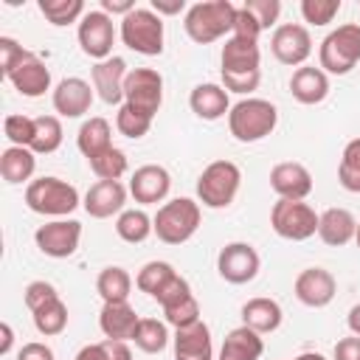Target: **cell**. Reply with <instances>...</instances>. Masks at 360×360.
<instances>
[{"label":"cell","mask_w":360,"mask_h":360,"mask_svg":"<svg viewBox=\"0 0 360 360\" xmlns=\"http://www.w3.org/2000/svg\"><path fill=\"white\" fill-rule=\"evenodd\" d=\"M236 8L231 0H202L186 8L183 17V28L188 34L191 42L197 45H211L217 39H222L225 34H233V20H236Z\"/></svg>","instance_id":"1"},{"label":"cell","mask_w":360,"mask_h":360,"mask_svg":"<svg viewBox=\"0 0 360 360\" xmlns=\"http://www.w3.org/2000/svg\"><path fill=\"white\" fill-rule=\"evenodd\" d=\"M278 124V110L267 98H239L228 112V129L239 143H256L267 138Z\"/></svg>","instance_id":"2"},{"label":"cell","mask_w":360,"mask_h":360,"mask_svg":"<svg viewBox=\"0 0 360 360\" xmlns=\"http://www.w3.org/2000/svg\"><path fill=\"white\" fill-rule=\"evenodd\" d=\"M79 191L76 186H70L68 180L62 177H37L25 186V205L34 211V214H42V217H56V219H65L68 214H73L79 208Z\"/></svg>","instance_id":"3"},{"label":"cell","mask_w":360,"mask_h":360,"mask_svg":"<svg viewBox=\"0 0 360 360\" xmlns=\"http://www.w3.org/2000/svg\"><path fill=\"white\" fill-rule=\"evenodd\" d=\"M318 68L329 76H346L360 62V22H343L321 39Z\"/></svg>","instance_id":"4"},{"label":"cell","mask_w":360,"mask_h":360,"mask_svg":"<svg viewBox=\"0 0 360 360\" xmlns=\"http://www.w3.org/2000/svg\"><path fill=\"white\" fill-rule=\"evenodd\" d=\"M200 217H202L200 202H194L191 197H174V200L163 202L158 208V214L152 217L155 236L163 245H183L197 233Z\"/></svg>","instance_id":"5"},{"label":"cell","mask_w":360,"mask_h":360,"mask_svg":"<svg viewBox=\"0 0 360 360\" xmlns=\"http://www.w3.org/2000/svg\"><path fill=\"white\" fill-rule=\"evenodd\" d=\"M242 186V169L233 160H214L197 177V200L205 208H228Z\"/></svg>","instance_id":"6"},{"label":"cell","mask_w":360,"mask_h":360,"mask_svg":"<svg viewBox=\"0 0 360 360\" xmlns=\"http://www.w3.org/2000/svg\"><path fill=\"white\" fill-rule=\"evenodd\" d=\"M121 42L141 53V56H160L163 53V17L152 8H135L121 17Z\"/></svg>","instance_id":"7"},{"label":"cell","mask_w":360,"mask_h":360,"mask_svg":"<svg viewBox=\"0 0 360 360\" xmlns=\"http://www.w3.org/2000/svg\"><path fill=\"white\" fill-rule=\"evenodd\" d=\"M318 219L315 208L304 200H276L270 208V228L290 242H304L318 233Z\"/></svg>","instance_id":"8"},{"label":"cell","mask_w":360,"mask_h":360,"mask_svg":"<svg viewBox=\"0 0 360 360\" xmlns=\"http://www.w3.org/2000/svg\"><path fill=\"white\" fill-rule=\"evenodd\" d=\"M124 104L155 118L163 104V76L155 68H132L124 82Z\"/></svg>","instance_id":"9"},{"label":"cell","mask_w":360,"mask_h":360,"mask_svg":"<svg viewBox=\"0 0 360 360\" xmlns=\"http://www.w3.org/2000/svg\"><path fill=\"white\" fill-rule=\"evenodd\" d=\"M155 301L160 304L166 323L174 326V329L191 326V323L200 321V301H197V295L191 292V284H188L180 273L160 290V295H158Z\"/></svg>","instance_id":"10"},{"label":"cell","mask_w":360,"mask_h":360,"mask_svg":"<svg viewBox=\"0 0 360 360\" xmlns=\"http://www.w3.org/2000/svg\"><path fill=\"white\" fill-rule=\"evenodd\" d=\"M76 39H79V48L84 56H90L93 62H104L112 56V42H115V25H112V17L104 14L101 8L96 11H87L79 22V31H76Z\"/></svg>","instance_id":"11"},{"label":"cell","mask_w":360,"mask_h":360,"mask_svg":"<svg viewBox=\"0 0 360 360\" xmlns=\"http://www.w3.org/2000/svg\"><path fill=\"white\" fill-rule=\"evenodd\" d=\"M34 242L39 248V253H45L48 259H68L79 250L82 242V222L76 219H53L37 228Z\"/></svg>","instance_id":"12"},{"label":"cell","mask_w":360,"mask_h":360,"mask_svg":"<svg viewBox=\"0 0 360 360\" xmlns=\"http://www.w3.org/2000/svg\"><path fill=\"white\" fill-rule=\"evenodd\" d=\"M262 259L250 242H228L217 256V273L228 284H248L259 276Z\"/></svg>","instance_id":"13"},{"label":"cell","mask_w":360,"mask_h":360,"mask_svg":"<svg viewBox=\"0 0 360 360\" xmlns=\"http://www.w3.org/2000/svg\"><path fill=\"white\" fill-rule=\"evenodd\" d=\"M270 51L281 65L301 68L312 53V37L301 22H284L270 37Z\"/></svg>","instance_id":"14"},{"label":"cell","mask_w":360,"mask_h":360,"mask_svg":"<svg viewBox=\"0 0 360 360\" xmlns=\"http://www.w3.org/2000/svg\"><path fill=\"white\" fill-rule=\"evenodd\" d=\"M292 292L304 307L321 309V307L332 304V298L338 292V281L326 267H307V270H301L295 276Z\"/></svg>","instance_id":"15"},{"label":"cell","mask_w":360,"mask_h":360,"mask_svg":"<svg viewBox=\"0 0 360 360\" xmlns=\"http://www.w3.org/2000/svg\"><path fill=\"white\" fill-rule=\"evenodd\" d=\"M6 79L25 98H39V96H45L51 90V68L31 51H25V56L14 65V70Z\"/></svg>","instance_id":"16"},{"label":"cell","mask_w":360,"mask_h":360,"mask_svg":"<svg viewBox=\"0 0 360 360\" xmlns=\"http://www.w3.org/2000/svg\"><path fill=\"white\" fill-rule=\"evenodd\" d=\"M129 194L135 202L141 205H155V202H163L169 197V188H172V174L158 166V163H146V166H138L129 177Z\"/></svg>","instance_id":"17"},{"label":"cell","mask_w":360,"mask_h":360,"mask_svg":"<svg viewBox=\"0 0 360 360\" xmlns=\"http://www.w3.org/2000/svg\"><path fill=\"white\" fill-rule=\"evenodd\" d=\"M270 188L278 200H307L312 194V174L298 160H281L270 169Z\"/></svg>","instance_id":"18"},{"label":"cell","mask_w":360,"mask_h":360,"mask_svg":"<svg viewBox=\"0 0 360 360\" xmlns=\"http://www.w3.org/2000/svg\"><path fill=\"white\" fill-rule=\"evenodd\" d=\"M127 62L121 56H110L104 62H96L90 68V82H93V90L98 93V98L104 104H124V82H127Z\"/></svg>","instance_id":"19"},{"label":"cell","mask_w":360,"mask_h":360,"mask_svg":"<svg viewBox=\"0 0 360 360\" xmlns=\"http://www.w3.org/2000/svg\"><path fill=\"white\" fill-rule=\"evenodd\" d=\"M127 194H129V188H127L121 180H96V183L87 188L82 205H84V211H87L93 219H107V217L124 211Z\"/></svg>","instance_id":"20"},{"label":"cell","mask_w":360,"mask_h":360,"mask_svg":"<svg viewBox=\"0 0 360 360\" xmlns=\"http://www.w3.org/2000/svg\"><path fill=\"white\" fill-rule=\"evenodd\" d=\"M51 101L62 118H82L93 107V87L79 76H68L53 87Z\"/></svg>","instance_id":"21"},{"label":"cell","mask_w":360,"mask_h":360,"mask_svg":"<svg viewBox=\"0 0 360 360\" xmlns=\"http://www.w3.org/2000/svg\"><path fill=\"white\" fill-rule=\"evenodd\" d=\"M219 73H231V76H248V73H259L262 65V51L259 42L253 39H242V37H228L219 53Z\"/></svg>","instance_id":"22"},{"label":"cell","mask_w":360,"mask_h":360,"mask_svg":"<svg viewBox=\"0 0 360 360\" xmlns=\"http://www.w3.org/2000/svg\"><path fill=\"white\" fill-rule=\"evenodd\" d=\"M174 360H214V340L208 323L200 318L191 326L174 329Z\"/></svg>","instance_id":"23"},{"label":"cell","mask_w":360,"mask_h":360,"mask_svg":"<svg viewBox=\"0 0 360 360\" xmlns=\"http://www.w3.org/2000/svg\"><path fill=\"white\" fill-rule=\"evenodd\" d=\"M290 93H292V98L298 104H307V107L321 104L329 96V76L321 68L301 65L290 76Z\"/></svg>","instance_id":"24"},{"label":"cell","mask_w":360,"mask_h":360,"mask_svg":"<svg viewBox=\"0 0 360 360\" xmlns=\"http://www.w3.org/2000/svg\"><path fill=\"white\" fill-rule=\"evenodd\" d=\"M188 107L197 118L202 121H219L222 115L231 112V98H228V90L222 84H214V82H205V84H197L188 96Z\"/></svg>","instance_id":"25"},{"label":"cell","mask_w":360,"mask_h":360,"mask_svg":"<svg viewBox=\"0 0 360 360\" xmlns=\"http://www.w3.org/2000/svg\"><path fill=\"white\" fill-rule=\"evenodd\" d=\"M138 323H141V315L129 307V301H124V304H104L101 312H98V329L110 340H132Z\"/></svg>","instance_id":"26"},{"label":"cell","mask_w":360,"mask_h":360,"mask_svg":"<svg viewBox=\"0 0 360 360\" xmlns=\"http://www.w3.org/2000/svg\"><path fill=\"white\" fill-rule=\"evenodd\" d=\"M357 219L349 208H326L318 219V236L329 248H343L354 239Z\"/></svg>","instance_id":"27"},{"label":"cell","mask_w":360,"mask_h":360,"mask_svg":"<svg viewBox=\"0 0 360 360\" xmlns=\"http://www.w3.org/2000/svg\"><path fill=\"white\" fill-rule=\"evenodd\" d=\"M262 352H264L262 335L242 323V326H236L225 335L217 360H259Z\"/></svg>","instance_id":"28"},{"label":"cell","mask_w":360,"mask_h":360,"mask_svg":"<svg viewBox=\"0 0 360 360\" xmlns=\"http://www.w3.org/2000/svg\"><path fill=\"white\" fill-rule=\"evenodd\" d=\"M281 304L273 301V298H264V295H256V298H248L242 304V323L250 326L253 332L259 335H267V332H276L281 326Z\"/></svg>","instance_id":"29"},{"label":"cell","mask_w":360,"mask_h":360,"mask_svg":"<svg viewBox=\"0 0 360 360\" xmlns=\"http://www.w3.org/2000/svg\"><path fill=\"white\" fill-rule=\"evenodd\" d=\"M76 146H79V152L87 160H93L101 152H107L112 146V127H110V121L101 118V115H93V118L82 121V127L76 132Z\"/></svg>","instance_id":"30"},{"label":"cell","mask_w":360,"mask_h":360,"mask_svg":"<svg viewBox=\"0 0 360 360\" xmlns=\"http://www.w3.org/2000/svg\"><path fill=\"white\" fill-rule=\"evenodd\" d=\"M37 169V155L28 146H6L0 155V174L8 186L31 183Z\"/></svg>","instance_id":"31"},{"label":"cell","mask_w":360,"mask_h":360,"mask_svg":"<svg viewBox=\"0 0 360 360\" xmlns=\"http://www.w3.org/2000/svg\"><path fill=\"white\" fill-rule=\"evenodd\" d=\"M96 292L101 295L104 304H124V301H129V292H132V276L124 267L110 264L98 273Z\"/></svg>","instance_id":"32"},{"label":"cell","mask_w":360,"mask_h":360,"mask_svg":"<svg viewBox=\"0 0 360 360\" xmlns=\"http://www.w3.org/2000/svg\"><path fill=\"white\" fill-rule=\"evenodd\" d=\"M115 233L127 245H141L149 239V233H155V225L143 208H124L115 219Z\"/></svg>","instance_id":"33"},{"label":"cell","mask_w":360,"mask_h":360,"mask_svg":"<svg viewBox=\"0 0 360 360\" xmlns=\"http://www.w3.org/2000/svg\"><path fill=\"white\" fill-rule=\"evenodd\" d=\"M174 276H177V270H174L169 262L155 259V262H146V264L138 270V276H135V287H138L141 292H146L149 298H158L160 290H163Z\"/></svg>","instance_id":"34"},{"label":"cell","mask_w":360,"mask_h":360,"mask_svg":"<svg viewBox=\"0 0 360 360\" xmlns=\"http://www.w3.org/2000/svg\"><path fill=\"white\" fill-rule=\"evenodd\" d=\"M37 132H34V141H31V152L34 155H51L62 146V121L59 115H37Z\"/></svg>","instance_id":"35"},{"label":"cell","mask_w":360,"mask_h":360,"mask_svg":"<svg viewBox=\"0 0 360 360\" xmlns=\"http://www.w3.org/2000/svg\"><path fill=\"white\" fill-rule=\"evenodd\" d=\"M31 315H34L37 332L45 335V338H56V335H62L65 326H68V304H65L62 298H53V301L42 304V307H39L37 312H31Z\"/></svg>","instance_id":"36"},{"label":"cell","mask_w":360,"mask_h":360,"mask_svg":"<svg viewBox=\"0 0 360 360\" xmlns=\"http://www.w3.org/2000/svg\"><path fill=\"white\" fill-rule=\"evenodd\" d=\"M132 343L146 354H160L169 346V329L158 318H141V323L132 335Z\"/></svg>","instance_id":"37"},{"label":"cell","mask_w":360,"mask_h":360,"mask_svg":"<svg viewBox=\"0 0 360 360\" xmlns=\"http://www.w3.org/2000/svg\"><path fill=\"white\" fill-rule=\"evenodd\" d=\"M39 14L51 25L62 28V25H70V22H82V17L87 11H84L82 0H39Z\"/></svg>","instance_id":"38"},{"label":"cell","mask_w":360,"mask_h":360,"mask_svg":"<svg viewBox=\"0 0 360 360\" xmlns=\"http://www.w3.org/2000/svg\"><path fill=\"white\" fill-rule=\"evenodd\" d=\"M338 183L346 191L360 194V138H352L343 146V155L338 163Z\"/></svg>","instance_id":"39"},{"label":"cell","mask_w":360,"mask_h":360,"mask_svg":"<svg viewBox=\"0 0 360 360\" xmlns=\"http://www.w3.org/2000/svg\"><path fill=\"white\" fill-rule=\"evenodd\" d=\"M87 163H90V169H93V174L98 180H121L127 174V169H129L127 152L118 149V146H110L107 152H101L98 158H93Z\"/></svg>","instance_id":"40"},{"label":"cell","mask_w":360,"mask_h":360,"mask_svg":"<svg viewBox=\"0 0 360 360\" xmlns=\"http://www.w3.org/2000/svg\"><path fill=\"white\" fill-rule=\"evenodd\" d=\"M115 129L124 138L138 141V138H143L152 129V118L143 115V112H138V110H132V107H127V104H121L118 112H115Z\"/></svg>","instance_id":"41"},{"label":"cell","mask_w":360,"mask_h":360,"mask_svg":"<svg viewBox=\"0 0 360 360\" xmlns=\"http://www.w3.org/2000/svg\"><path fill=\"white\" fill-rule=\"evenodd\" d=\"M3 132L11 141V146H28L31 149V141H34V132H37V121L22 115V112H8L3 118Z\"/></svg>","instance_id":"42"},{"label":"cell","mask_w":360,"mask_h":360,"mask_svg":"<svg viewBox=\"0 0 360 360\" xmlns=\"http://www.w3.org/2000/svg\"><path fill=\"white\" fill-rule=\"evenodd\" d=\"M301 17L309 25H329L338 11H340V0H301Z\"/></svg>","instance_id":"43"},{"label":"cell","mask_w":360,"mask_h":360,"mask_svg":"<svg viewBox=\"0 0 360 360\" xmlns=\"http://www.w3.org/2000/svg\"><path fill=\"white\" fill-rule=\"evenodd\" d=\"M53 298H59L56 287H53L51 281H42V278L31 281V284L22 290V301H25V307H28L31 312H37L42 304H48V301H53Z\"/></svg>","instance_id":"44"},{"label":"cell","mask_w":360,"mask_h":360,"mask_svg":"<svg viewBox=\"0 0 360 360\" xmlns=\"http://www.w3.org/2000/svg\"><path fill=\"white\" fill-rule=\"evenodd\" d=\"M242 6L259 20L262 31H267L270 25L278 22V14H281V3H278V0H245Z\"/></svg>","instance_id":"45"},{"label":"cell","mask_w":360,"mask_h":360,"mask_svg":"<svg viewBox=\"0 0 360 360\" xmlns=\"http://www.w3.org/2000/svg\"><path fill=\"white\" fill-rule=\"evenodd\" d=\"M231 37H242V39H253V42H259V37H262L259 20L245 6L236 8V20H233V34Z\"/></svg>","instance_id":"46"},{"label":"cell","mask_w":360,"mask_h":360,"mask_svg":"<svg viewBox=\"0 0 360 360\" xmlns=\"http://www.w3.org/2000/svg\"><path fill=\"white\" fill-rule=\"evenodd\" d=\"M219 76H222V87L228 93H239V96H248V98L262 82V70L259 73H248V76H231V73H219Z\"/></svg>","instance_id":"47"},{"label":"cell","mask_w":360,"mask_h":360,"mask_svg":"<svg viewBox=\"0 0 360 360\" xmlns=\"http://www.w3.org/2000/svg\"><path fill=\"white\" fill-rule=\"evenodd\" d=\"M22 56H25V48H22L17 39L0 37V70H3V76H8V73L14 70V65H17Z\"/></svg>","instance_id":"48"},{"label":"cell","mask_w":360,"mask_h":360,"mask_svg":"<svg viewBox=\"0 0 360 360\" xmlns=\"http://www.w3.org/2000/svg\"><path fill=\"white\" fill-rule=\"evenodd\" d=\"M332 360H360V338H357V335L340 338V340L335 343Z\"/></svg>","instance_id":"49"},{"label":"cell","mask_w":360,"mask_h":360,"mask_svg":"<svg viewBox=\"0 0 360 360\" xmlns=\"http://www.w3.org/2000/svg\"><path fill=\"white\" fill-rule=\"evenodd\" d=\"M17 360H56V357H53V349L51 346L39 343V340H31V343H25L17 352Z\"/></svg>","instance_id":"50"},{"label":"cell","mask_w":360,"mask_h":360,"mask_svg":"<svg viewBox=\"0 0 360 360\" xmlns=\"http://www.w3.org/2000/svg\"><path fill=\"white\" fill-rule=\"evenodd\" d=\"M101 343L107 349V360H132L129 340H110V338H104Z\"/></svg>","instance_id":"51"},{"label":"cell","mask_w":360,"mask_h":360,"mask_svg":"<svg viewBox=\"0 0 360 360\" xmlns=\"http://www.w3.org/2000/svg\"><path fill=\"white\" fill-rule=\"evenodd\" d=\"M158 17H174V14H180L183 8H186V3L183 0H152V6H149Z\"/></svg>","instance_id":"52"},{"label":"cell","mask_w":360,"mask_h":360,"mask_svg":"<svg viewBox=\"0 0 360 360\" xmlns=\"http://www.w3.org/2000/svg\"><path fill=\"white\" fill-rule=\"evenodd\" d=\"M135 8H138V6H135L132 0H101V11L110 14V17H115V14L127 17V14L135 11Z\"/></svg>","instance_id":"53"},{"label":"cell","mask_w":360,"mask_h":360,"mask_svg":"<svg viewBox=\"0 0 360 360\" xmlns=\"http://www.w3.org/2000/svg\"><path fill=\"white\" fill-rule=\"evenodd\" d=\"M76 360H107V349H104L101 340H98V343H87V346L79 349Z\"/></svg>","instance_id":"54"},{"label":"cell","mask_w":360,"mask_h":360,"mask_svg":"<svg viewBox=\"0 0 360 360\" xmlns=\"http://www.w3.org/2000/svg\"><path fill=\"white\" fill-rule=\"evenodd\" d=\"M0 335H3V343H0V354H8L11 346H14V332H11V323H0Z\"/></svg>","instance_id":"55"},{"label":"cell","mask_w":360,"mask_h":360,"mask_svg":"<svg viewBox=\"0 0 360 360\" xmlns=\"http://www.w3.org/2000/svg\"><path fill=\"white\" fill-rule=\"evenodd\" d=\"M346 323H349V332L360 338V304H354V307L349 309V315H346Z\"/></svg>","instance_id":"56"},{"label":"cell","mask_w":360,"mask_h":360,"mask_svg":"<svg viewBox=\"0 0 360 360\" xmlns=\"http://www.w3.org/2000/svg\"><path fill=\"white\" fill-rule=\"evenodd\" d=\"M295 360H326V357H323L321 352H301Z\"/></svg>","instance_id":"57"},{"label":"cell","mask_w":360,"mask_h":360,"mask_svg":"<svg viewBox=\"0 0 360 360\" xmlns=\"http://www.w3.org/2000/svg\"><path fill=\"white\" fill-rule=\"evenodd\" d=\"M354 242H357V248H360V219H357V231H354Z\"/></svg>","instance_id":"58"}]
</instances>
